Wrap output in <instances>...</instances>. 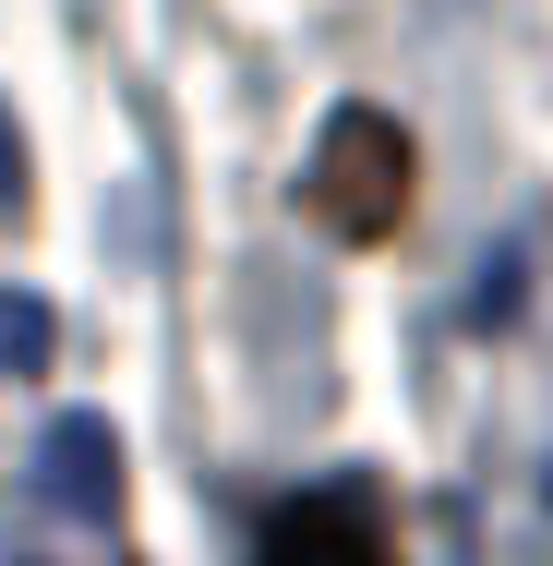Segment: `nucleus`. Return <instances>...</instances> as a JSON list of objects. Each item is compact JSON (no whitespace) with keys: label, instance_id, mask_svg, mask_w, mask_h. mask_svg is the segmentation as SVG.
I'll use <instances>...</instances> for the list:
<instances>
[{"label":"nucleus","instance_id":"obj_1","mask_svg":"<svg viewBox=\"0 0 553 566\" xmlns=\"http://www.w3.org/2000/svg\"><path fill=\"white\" fill-rule=\"evenodd\" d=\"M410 181H422V157H410V133H397L385 109H326L313 169H301V206H313L337 241H397Z\"/></svg>","mask_w":553,"mask_h":566},{"label":"nucleus","instance_id":"obj_2","mask_svg":"<svg viewBox=\"0 0 553 566\" xmlns=\"http://www.w3.org/2000/svg\"><path fill=\"white\" fill-rule=\"evenodd\" d=\"M36 494H49L73 531H109L120 518V434L97 410H61V422L36 434Z\"/></svg>","mask_w":553,"mask_h":566},{"label":"nucleus","instance_id":"obj_3","mask_svg":"<svg viewBox=\"0 0 553 566\" xmlns=\"http://www.w3.org/2000/svg\"><path fill=\"white\" fill-rule=\"evenodd\" d=\"M265 555H277V566H301V555L373 566V555H385V518H373L361 494H289V506H265Z\"/></svg>","mask_w":553,"mask_h":566},{"label":"nucleus","instance_id":"obj_4","mask_svg":"<svg viewBox=\"0 0 553 566\" xmlns=\"http://www.w3.org/2000/svg\"><path fill=\"white\" fill-rule=\"evenodd\" d=\"M49 349H61V326H49V302H36V290H0V386L49 374Z\"/></svg>","mask_w":553,"mask_h":566},{"label":"nucleus","instance_id":"obj_5","mask_svg":"<svg viewBox=\"0 0 553 566\" xmlns=\"http://www.w3.org/2000/svg\"><path fill=\"white\" fill-rule=\"evenodd\" d=\"M24 206V133H12V109H0V218Z\"/></svg>","mask_w":553,"mask_h":566}]
</instances>
